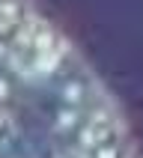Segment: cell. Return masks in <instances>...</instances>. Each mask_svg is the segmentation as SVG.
I'll return each mask as SVG.
<instances>
[{
  "label": "cell",
  "mask_w": 143,
  "mask_h": 158,
  "mask_svg": "<svg viewBox=\"0 0 143 158\" xmlns=\"http://www.w3.org/2000/svg\"><path fill=\"white\" fill-rule=\"evenodd\" d=\"M0 158H140L96 69L33 0H0Z\"/></svg>",
  "instance_id": "obj_1"
}]
</instances>
